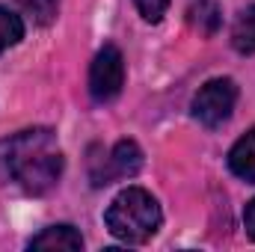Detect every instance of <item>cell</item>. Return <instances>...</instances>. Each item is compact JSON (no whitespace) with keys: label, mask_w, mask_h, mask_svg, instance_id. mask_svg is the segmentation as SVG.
I'll list each match as a JSON object with an SVG mask.
<instances>
[{"label":"cell","mask_w":255,"mask_h":252,"mask_svg":"<svg viewBox=\"0 0 255 252\" xmlns=\"http://www.w3.org/2000/svg\"><path fill=\"white\" fill-rule=\"evenodd\" d=\"M238 104V86L229 77H214L208 80L196 98H193V116L205 127H220L232 119V110Z\"/></svg>","instance_id":"obj_3"},{"label":"cell","mask_w":255,"mask_h":252,"mask_svg":"<svg viewBox=\"0 0 255 252\" xmlns=\"http://www.w3.org/2000/svg\"><path fill=\"white\" fill-rule=\"evenodd\" d=\"M6 172L27 193H48L63 175V151L57 145L54 130L33 127L21 130L3 145Z\"/></svg>","instance_id":"obj_1"},{"label":"cell","mask_w":255,"mask_h":252,"mask_svg":"<svg viewBox=\"0 0 255 252\" xmlns=\"http://www.w3.org/2000/svg\"><path fill=\"white\" fill-rule=\"evenodd\" d=\"M142 169V151L133 139H119L107 157H101V169H92V181L95 187L113 184L119 178H130Z\"/></svg>","instance_id":"obj_5"},{"label":"cell","mask_w":255,"mask_h":252,"mask_svg":"<svg viewBox=\"0 0 255 252\" xmlns=\"http://www.w3.org/2000/svg\"><path fill=\"white\" fill-rule=\"evenodd\" d=\"M229 169H232L238 178L255 184V127L247 130V133L232 145V151H229Z\"/></svg>","instance_id":"obj_7"},{"label":"cell","mask_w":255,"mask_h":252,"mask_svg":"<svg viewBox=\"0 0 255 252\" xmlns=\"http://www.w3.org/2000/svg\"><path fill=\"white\" fill-rule=\"evenodd\" d=\"M125 86V60L116 45H104L89 65V95L101 104L113 101Z\"/></svg>","instance_id":"obj_4"},{"label":"cell","mask_w":255,"mask_h":252,"mask_svg":"<svg viewBox=\"0 0 255 252\" xmlns=\"http://www.w3.org/2000/svg\"><path fill=\"white\" fill-rule=\"evenodd\" d=\"M30 250H48V252H74L83 250V238L71 226H48L42 235L30 241Z\"/></svg>","instance_id":"obj_6"},{"label":"cell","mask_w":255,"mask_h":252,"mask_svg":"<svg viewBox=\"0 0 255 252\" xmlns=\"http://www.w3.org/2000/svg\"><path fill=\"white\" fill-rule=\"evenodd\" d=\"M18 6L33 18V24H39V27H48L54 18H57V12H60V0H18Z\"/></svg>","instance_id":"obj_11"},{"label":"cell","mask_w":255,"mask_h":252,"mask_svg":"<svg viewBox=\"0 0 255 252\" xmlns=\"http://www.w3.org/2000/svg\"><path fill=\"white\" fill-rule=\"evenodd\" d=\"M244 226H247V235L255 241V199L247 205V211H244Z\"/></svg>","instance_id":"obj_13"},{"label":"cell","mask_w":255,"mask_h":252,"mask_svg":"<svg viewBox=\"0 0 255 252\" xmlns=\"http://www.w3.org/2000/svg\"><path fill=\"white\" fill-rule=\"evenodd\" d=\"M187 21L199 36H217L223 27V9L214 0H196L187 9Z\"/></svg>","instance_id":"obj_8"},{"label":"cell","mask_w":255,"mask_h":252,"mask_svg":"<svg viewBox=\"0 0 255 252\" xmlns=\"http://www.w3.org/2000/svg\"><path fill=\"white\" fill-rule=\"evenodd\" d=\"M232 45L238 54H255V6H247L235 27H232Z\"/></svg>","instance_id":"obj_9"},{"label":"cell","mask_w":255,"mask_h":252,"mask_svg":"<svg viewBox=\"0 0 255 252\" xmlns=\"http://www.w3.org/2000/svg\"><path fill=\"white\" fill-rule=\"evenodd\" d=\"M21 39H24V21L12 9L0 6V54L9 51L12 45H18Z\"/></svg>","instance_id":"obj_10"},{"label":"cell","mask_w":255,"mask_h":252,"mask_svg":"<svg viewBox=\"0 0 255 252\" xmlns=\"http://www.w3.org/2000/svg\"><path fill=\"white\" fill-rule=\"evenodd\" d=\"M160 220L163 217H160L157 199L142 187L122 190L104 214V223H107L110 235L125 241V244H145L160 229Z\"/></svg>","instance_id":"obj_2"},{"label":"cell","mask_w":255,"mask_h":252,"mask_svg":"<svg viewBox=\"0 0 255 252\" xmlns=\"http://www.w3.org/2000/svg\"><path fill=\"white\" fill-rule=\"evenodd\" d=\"M133 3H136L139 15H142L148 24H157V21L166 15V9H169V0H133Z\"/></svg>","instance_id":"obj_12"}]
</instances>
